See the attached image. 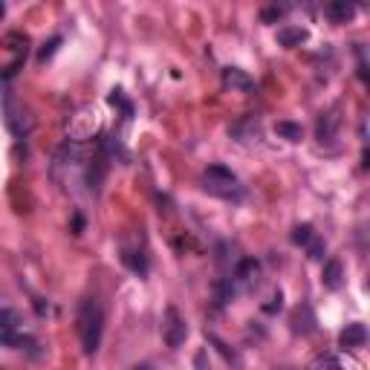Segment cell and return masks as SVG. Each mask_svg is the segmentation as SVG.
Masks as SVG:
<instances>
[{
    "mask_svg": "<svg viewBox=\"0 0 370 370\" xmlns=\"http://www.w3.org/2000/svg\"><path fill=\"white\" fill-rule=\"evenodd\" d=\"M76 330L81 338V350L87 356H96V350L105 336V309L96 298H84L79 304V316H76Z\"/></svg>",
    "mask_w": 370,
    "mask_h": 370,
    "instance_id": "6da1fadb",
    "label": "cell"
},
{
    "mask_svg": "<svg viewBox=\"0 0 370 370\" xmlns=\"http://www.w3.org/2000/svg\"><path fill=\"white\" fill-rule=\"evenodd\" d=\"M203 188L209 191V194L220 197V200H232V203H240L246 197V188L240 185V180L234 176L229 168L223 165H212L205 168L203 174Z\"/></svg>",
    "mask_w": 370,
    "mask_h": 370,
    "instance_id": "7a4b0ae2",
    "label": "cell"
},
{
    "mask_svg": "<svg viewBox=\"0 0 370 370\" xmlns=\"http://www.w3.org/2000/svg\"><path fill=\"white\" fill-rule=\"evenodd\" d=\"M0 107H3V119H6V127H9L12 136L26 139L29 133H32V127H35L32 113H29V107H23V101H18V96H14L12 90H3V96H0Z\"/></svg>",
    "mask_w": 370,
    "mask_h": 370,
    "instance_id": "3957f363",
    "label": "cell"
},
{
    "mask_svg": "<svg viewBox=\"0 0 370 370\" xmlns=\"http://www.w3.org/2000/svg\"><path fill=\"white\" fill-rule=\"evenodd\" d=\"M99 127H101L99 110L93 105H84L67 119V136H70V142H87L96 136Z\"/></svg>",
    "mask_w": 370,
    "mask_h": 370,
    "instance_id": "277c9868",
    "label": "cell"
},
{
    "mask_svg": "<svg viewBox=\"0 0 370 370\" xmlns=\"http://www.w3.org/2000/svg\"><path fill=\"white\" fill-rule=\"evenodd\" d=\"M162 336H165L168 347H183L185 345V336H188V327H185V318L180 316L176 307H168L165 309V318H162Z\"/></svg>",
    "mask_w": 370,
    "mask_h": 370,
    "instance_id": "5b68a950",
    "label": "cell"
},
{
    "mask_svg": "<svg viewBox=\"0 0 370 370\" xmlns=\"http://www.w3.org/2000/svg\"><path fill=\"white\" fill-rule=\"evenodd\" d=\"M338 127H342V107H330L327 113H321L318 116V122H316V136L321 145H327L338 136Z\"/></svg>",
    "mask_w": 370,
    "mask_h": 370,
    "instance_id": "8992f818",
    "label": "cell"
},
{
    "mask_svg": "<svg viewBox=\"0 0 370 370\" xmlns=\"http://www.w3.org/2000/svg\"><path fill=\"white\" fill-rule=\"evenodd\" d=\"M258 278H260V263H258L255 258H243L238 266H234V280H238V284H243L246 289L255 287Z\"/></svg>",
    "mask_w": 370,
    "mask_h": 370,
    "instance_id": "52a82bcc",
    "label": "cell"
},
{
    "mask_svg": "<svg viewBox=\"0 0 370 370\" xmlns=\"http://www.w3.org/2000/svg\"><path fill=\"white\" fill-rule=\"evenodd\" d=\"M232 136L238 142H258L260 139V122L255 116H246V119L232 125Z\"/></svg>",
    "mask_w": 370,
    "mask_h": 370,
    "instance_id": "ba28073f",
    "label": "cell"
},
{
    "mask_svg": "<svg viewBox=\"0 0 370 370\" xmlns=\"http://www.w3.org/2000/svg\"><path fill=\"white\" fill-rule=\"evenodd\" d=\"M321 284H324V289H342V284H345V266H342V260H336V258H330L327 263H324V272H321Z\"/></svg>",
    "mask_w": 370,
    "mask_h": 370,
    "instance_id": "9c48e42d",
    "label": "cell"
},
{
    "mask_svg": "<svg viewBox=\"0 0 370 370\" xmlns=\"http://www.w3.org/2000/svg\"><path fill=\"white\" fill-rule=\"evenodd\" d=\"M292 330L301 333V336H309L316 330V313L309 304H298V309L292 313Z\"/></svg>",
    "mask_w": 370,
    "mask_h": 370,
    "instance_id": "30bf717a",
    "label": "cell"
},
{
    "mask_svg": "<svg viewBox=\"0 0 370 370\" xmlns=\"http://www.w3.org/2000/svg\"><path fill=\"white\" fill-rule=\"evenodd\" d=\"M223 84L232 87V90H238V93H251L255 90V81H251L246 72L238 70V67H226L223 70Z\"/></svg>",
    "mask_w": 370,
    "mask_h": 370,
    "instance_id": "8fae6325",
    "label": "cell"
},
{
    "mask_svg": "<svg viewBox=\"0 0 370 370\" xmlns=\"http://www.w3.org/2000/svg\"><path fill=\"white\" fill-rule=\"evenodd\" d=\"M338 342H342V347H345V350L364 347V342H367V330H364V324H347V327L342 330V336H338Z\"/></svg>",
    "mask_w": 370,
    "mask_h": 370,
    "instance_id": "7c38bea8",
    "label": "cell"
},
{
    "mask_svg": "<svg viewBox=\"0 0 370 370\" xmlns=\"http://www.w3.org/2000/svg\"><path fill=\"white\" fill-rule=\"evenodd\" d=\"M122 263L136 275H147V255L139 249H122Z\"/></svg>",
    "mask_w": 370,
    "mask_h": 370,
    "instance_id": "4fadbf2b",
    "label": "cell"
},
{
    "mask_svg": "<svg viewBox=\"0 0 370 370\" xmlns=\"http://www.w3.org/2000/svg\"><path fill=\"white\" fill-rule=\"evenodd\" d=\"M324 12H327V18H330L333 23H347L353 14H356V6H350L347 0H336V3H330Z\"/></svg>",
    "mask_w": 370,
    "mask_h": 370,
    "instance_id": "5bb4252c",
    "label": "cell"
},
{
    "mask_svg": "<svg viewBox=\"0 0 370 370\" xmlns=\"http://www.w3.org/2000/svg\"><path fill=\"white\" fill-rule=\"evenodd\" d=\"M304 41H307V29H301V26H284L278 32L280 47H301Z\"/></svg>",
    "mask_w": 370,
    "mask_h": 370,
    "instance_id": "9a60e30c",
    "label": "cell"
},
{
    "mask_svg": "<svg viewBox=\"0 0 370 370\" xmlns=\"http://www.w3.org/2000/svg\"><path fill=\"white\" fill-rule=\"evenodd\" d=\"M307 370H347V364L342 362V356H336V353H324V356H316L309 362Z\"/></svg>",
    "mask_w": 370,
    "mask_h": 370,
    "instance_id": "2e32d148",
    "label": "cell"
},
{
    "mask_svg": "<svg viewBox=\"0 0 370 370\" xmlns=\"http://www.w3.org/2000/svg\"><path fill=\"white\" fill-rule=\"evenodd\" d=\"M21 324H23V316L18 313V309H9V307L0 309V330H3V333L21 330Z\"/></svg>",
    "mask_w": 370,
    "mask_h": 370,
    "instance_id": "e0dca14e",
    "label": "cell"
},
{
    "mask_svg": "<svg viewBox=\"0 0 370 370\" xmlns=\"http://www.w3.org/2000/svg\"><path fill=\"white\" fill-rule=\"evenodd\" d=\"M275 133H278V136H284V139H289V142H301L304 139V127L295 125V122H278Z\"/></svg>",
    "mask_w": 370,
    "mask_h": 370,
    "instance_id": "ac0fdd59",
    "label": "cell"
},
{
    "mask_svg": "<svg viewBox=\"0 0 370 370\" xmlns=\"http://www.w3.org/2000/svg\"><path fill=\"white\" fill-rule=\"evenodd\" d=\"M313 238H316V232H313V226H309V223L292 229V243H295V246H307Z\"/></svg>",
    "mask_w": 370,
    "mask_h": 370,
    "instance_id": "d6986e66",
    "label": "cell"
},
{
    "mask_svg": "<svg viewBox=\"0 0 370 370\" xmlns=\"http://www.w3.org/2000/svg\"><path fill=\"white\" fill-rule=\"evenodd\" d=\"M214 292H217V304H229V301L234 298V287H232V280H229V278H223V280H217V287H214Z\"/></svg>",
    "mask_w": 370,
    "mask_h": 370,
    "instance_id": "ffe728a7",
    "label": "cell"
},
{
    "mask_svg": "<svg viewBox=\"0 0 370 370\" xmlns=\"http://www.w3.org/2000/svg\"><path fill=\"white\" fill-rule=\"evenodd\" d=\"M304 249H307V255L313 258V260H321V258H324V251H327V246H324V240L318 238V234H316V238L309 240V243H307Z\"/></svg>",
    "mask_w": 370,
    "mask_h": 370,
    "instance_id": "44dd1931",
    "label": "cell"
},
{
    "mask_svg": "<svg viewBox=\"0 0 370 370\" xmlns=\"http://www.w3.org/2000/svg\"><path fill=\"white\" fill-rule=\"evenodd\" d=\"M284 6H266L263 12H260V21L263 23H275V21H280V18H284Z\"/></svg>",
    "mask_w": 370,
    "mask_h": 370,
    "instance_id": "7402d4cb",
    "label": "cell"
},
{
    "mask_svg": "<svg viewBox=\"0 0 370 370\" xmlns=\"http://www.w3.org/2000/svg\"><path fill=\"white\" fill-rule=\"evenodd\" d=\"M280 307H284V295H280V292H275L272 298L263 304V313H266V316H275V313H280Z\"/></svg>",
    "mask_w": 370,
    "mask_h": 370,
    "instance_id": "603a6c76",
    "label": "cell"
},
{
    "mask_svg": "<svg viewBox=\"0 0 370 370\" xmlns=\"http://www.w3.org/2000/svg\"><path fill=\"white\" fill-rule=\"evenodd\" d=\"M58 43H61V38H52L50 43H43V50L38 52V61H41V64H47V61H50V58L55 55V50H58Z\"/></svg>",
    "mask_w": 370,
    "mask_h": 370,
    "instance_id": "cb8c5ba5",
    "label": "cell"
},
{
    "mask_svg": "<svg viewBox=\"0 0 370 370\" xmlns=\"http://www.w3.org/2000/svg\"><path fill=\"white\" fill-rule=\"evenodd\" d=\"M209 342H212V345H217V350H220V353H223V356H226L229 362H238V356H234V350H229V347H226L223 342H220V338H217V336H209Z\"/></svg>",
    "mask_w": 370,
    "mask_h": 370,
    "instance_id": "d4e9b609",
    "label": "cell"
},
{
    "mask_svg": "<svg viewBox=\"0 0 370 370\" xmlns=\"http://www.w3.org/2000/svg\"><path fill=\"white\" fill-rule=\"evenodd\" d=\"M194 362H197L200 370H212V367H205V353H197V359H194Z\"/></svg>",
    "mask_w": 370,
    "mask_h": 370,
    "instance_id": "484cf974",
    "label": "cell"
},
{
    "mask_svg": "<svg viewBox=\"0 0 370 370\" xmlns=\"http://www.w3.org/2000/svg\"><path fill=\"white\" fill-rule=\"evenodd\" d=\"M133 370H154V367H151V364H136Z\"/></svg>",
    "mask_w": 370,
    "mask_h": 370,
    "instance_id": "4316f807",
    "label": "cell"
},
{
    "mask_svg": "<svg viewBox=\"0 0 370 370\" xmlns=\"http://www.w3.org/2000/svg\"><path fill=\"white\" fill-rule=\"evenodd\" d=\"M3 12H6V6H3V3H0V18H3Z\"/></svg>",
    "mask_w": 370,
    "mask_h": 370,
    "instance_id": "83f0119b",
    "label": "cell"
}]
</instances>
